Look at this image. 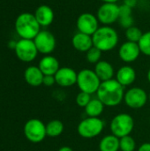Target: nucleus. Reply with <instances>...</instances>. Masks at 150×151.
Returning <instances> with one entry per match:
<instances>
[{"mask_svg": "<svg viewBox=\"0 0 150 151\" xmlns=\"http://www.w3.org/2000/svg\"><path fill=\"white\" fill-rule=\"evenodd\" d=\"M125 93L124 87L116 79H111L101 82L96 96L105 106L115 107L124 101Z\"/></svg>", "mask_w": 150, "mask_h": 151, "instance_id": "1", "label": "nucleus"}, {"mask_svg": "<svg viewBox=\"0 0 150 151\" xmlns=\"http://www.w3.org/2000/svg\"><path fill=\"white\" fill-rule=\"evenodd\" d=\"M14 27L20 39L34 40L41 31V26L36 20L34 15L30 12L20 13L16 18Z\"/></svg>", "mask_w": 150, "mask_h": 151, "instance_id": "2", "label": "nucleus"}, {"mask_svg": "<svg viewBox=\"0 0 150 151\" xmlns=\"http://www.w3.org/2000/svg\"><path fill=\"white\" fill-rule=\"evenodd\" d=\"M92 38L94 46L102 52L112 50L118 43V32L109 26L100 27L92 35Z\"/></svg>", "mask_w": 150, "mask_h": 151, "instance_id": "3", "label": "nucleus"}, {"mask_svg": "<svg viewBox=\"0 0 150 151\" xmlns=\"http://www.w3.org/2000/svg\"><path fill=\"white\" fill-rule=\"evenodd\" d=\"M134 128V119L128 113H119L111 121V134L118 138L130 135Z\"/></svg>", "mask_w": 150, "mask_h": 151, "instance_id": "4", "label": "nucleus"}, {"mask_svg": "<svg viewBox=\"0 0 150 151\" xmlns=\"http://www.w3.org/2000/svg\"><path fill=\"white\" fill-rule=\"evenodd\" d=\"M101 82L102 81L95 71L91 69H82L78 73L76 84L82 92H86L90 95L96 93Z\"/></svg>", "mask_w": 150, "mask_h": 151, "instance_id": "5", "label": "nucleus"}, {"mask_svg": "<svg viewBox=\"0 0 150 151\" xmlns=\"http://www.w3.org/2000/svg\"><path fill=\"white\" fill-rule=\"evenodd\" d=\"M104 129V122L100 118L88 117L81 120L77 127L78 134L85 139H93L98 136Z\"/></svg>", "mask_w": 150, "mask_h": 151, "instance_id": "6", "label": "nucleus"}, {"mask_svg": "<svg viewBox=\"0 0 150 151\" xmlns=\"http://www.w3.org/2000/svg\"><path fill=\"white\" fill-rule=\"evenodd\" d=\"M23 131L26 138L33 143L42 142L47 136L46 125L38 119L27 120L24 126Z\"/></svg>", "mask_w": 150, "mask_h": 151, "instance_id": "7", "label": "nucleus"}, {"mask_svg": "<svg viewBox=\"0 0 150 151\" xmlns=\"http://www.w3.org/2000/svg\"><path fill=\"white\" fill-rule=\"evenodd\" d=\"M14 51L16 57L20 61L25 63L34 61L36 58L37 54L39 53L34 40L29 39H19V41H17Z\"/></svg>", "mask_w": 150, "mask_h": 151, "instance_id": "8", "label": "nucleus"}, {"mask_svg": "<svg viewBox=\"0 0 150 151\" xmlns=\"http://www.w3.org/2000/svg\"><path fill=\"white\" fill-rule=\"evenodd\" d=\"M96 17L102 24L105 26L111 25L119 19V5L116 3H103L97 10Z\"/></svg>", "mask_w": 150, "mask_h": 151, "instance_id": "9", "label": "nucleus"}, {"mask_svg": "<svg viewBox=\"0 0 150 151\" xmlns=\"http://www.w3.org/2000/svg\"><path fill=\"white\" fill-rule=\"evenodd\" d=\"M149 100V95L141 88L135 87L129 88L124 96L125 104L131 109L138 110L145 106Z\"/></svg>", "mask_w": 150, "mask_h": 151, "instance_id": "10", "label": "nucleus"}, {"mask_svg": "<svg viewBox=\"0 0 150 151\" xmlns=\"http://www.w3.org/2000/svg\"><path fill=\"white\" fill-rule=\"evenodd\" d=\"M39 53L50 55L56 48V38L54 35L47 30H41L34 39Z\"/></svg>", "mask_w": 150, "mask_h": 151, "instance_id": "11", "label": "nucleus"}, {"mask_svg": "<svg viewBox=\"0 0 150 151\" xmlns=\"http://www.w3.org/2000/svg\"><path fill=\"white\" fill-rule=\"evenodd\" d=\"M76 26L79 32L89 35H93L100 27L97 17L90 12L81 13L77 19Z\"/></svg>", "mask_w": 150, "mask_h": 151, "instance_id": "12", "label": "nucleus"}, {"mask_svg": "<svg viewBox=\"0 0 150 151\" xmlns=\"http://www.w3.org/2000/svg\"><path fill=\"white\" fill-rule=\"evenodd\" d=\"M55 80L56 83L63 88H69L77 83L78 73L71 67H60L59 70L56 73Z\"/></svg>", "mask_w": 150, "mask_h": 151, "instance_id": "13", "label": "nucleus"}, {"mask_svg": "<svg viewBox=\"0 0 150 151\" xmlns=\"http://www.w3.org/2000/svg\"><path fill=\"white\" fill-rule=\"evenodd\" d=\"M141 53V52L138 42H133L129 41L124 42L118 50V56L120 59L126 63L134 62L137 60Z\"/></svg>", "mask_w": 150, "mask_h": 151, "instance_id": "14", "label": "nucleus"}, {"mask_svg": "<svg viewBox=\"0 0 150 151\" xmlns=\"http://www.w3.org/2000/svg\"><path fill=\"white\" fill-rule=\"evenodd\" d=\"M36 20L41 27H48L54 20V12L47 4H42L37 7L34 13Z\"/></svg>", "mask_w": 150, "mask_h": 151, "instance_id": "15", "label": "nucleus"}, {"mask_svg": "<svg viewBox=\"0 0 150 151\" xmlns=\"http://www.w3.org/2000/svg\"><path fill=\"white\" fill-rule=\"evenodd\" d=\"M72 44L76 50L80 52H87L94 46L92 35L80 32H78L73 35L72 39Z\"/></svg>", "mask_w": 150, "mask_h": 151, "instance_id": "16", "label": "nucleus"}, {"mask_svg": "<svg viewBox=\"0 0 150 151\" xmlns=\"http://www.w3.org/2000/svg\"><path fill=\"white\" fill-rule=\"evenodd\" d=\"M38 67L44 75H55L59 70L60 65L58 60L55 57L46 55L40 60Z\"/></svg>", "mask_w": 150, "mask_h": 151, "instance_id": "17", "label": "nucleus"}, {"mask_svg": "<svg viewBox=\"0 0 150 151\" xmlns=\"http://www.w3.org/2000/svg\"><path fill=\"white\" fill-rule=\"evenodd\" d=\"M116 80L125 88L132 85L136 80L135 70L129 65L120 67L116 73Z\"/></svg>", "mask_w": 150, "mask_h": 151, "instance_id": "18", "label": "nucleus"}, {"mask_svg": "<svg viewBox=\"0 0 150 151\" xmlns=\"http://www.w3.org/2000/svg\"><path fill=\"white\" fill-rule=\"evenodd\" d=\"M44 74L38 66H28L24 72V79L26 82L32 87H39L42 85Z\"/></svg>", "mask_w": 150, "mask_h": 151, "instance_id": "19", "label": "nucleus"}, {"mask_svg": "<svg viewBox=\"0 0 150 151\" xmlns=\"http://www.w3.org/2000/svg\"><path fill=\"white\" fill-rule=\"evenodd\" d=\"M95 73L101 81H106L113 79L115 72L112 65L105 60H100L95 66Z\"/></svg>", "mask_w": 150, "mask_h": 151, "instance_id": "20", "label": "nucleus"}, {"mask_svg": "<svg viewBox=\"0 0 150 151\" xmlns=\"http://www.w3.org/2000/svg\"><path fill=\"white\" fill-rule=\"evenodd\" d=\"M100 151H118L119 150V138L114 134L105 135L99 142Z\"/></svg>", "mask_w": 150, "mask_h": 151, "instance_id": "21", "label": "nucleus"}, {"mask_svg": "<svg viewBox=\"0 0 150 151\" xmlns=\"http://www.w3.org/2000/svg\"><path fill=\"white\" fill-rule=\"evenodd\" d=\"M105 105L98 99L94 98L88 103V104L85 107V112L88 117L92 118H99V116L103 112Z\"/></svg>", "mask_w": 150, "mask_h": 151, "instance_id": "22", "label": "nucleus"}, {"mask_svg": "<svg viewBox=\"0 0 150 151\" xmlns=\"http://www.w3.org/2000/svg\"><path fill=\"white\" fill-rule=\"evenodd\" d=\"M64 129H65V127H64L63 122L58 119L50 120L46 125L47 136L51 137V138H55V137L61 135L62 133L64 132Z\"/></svg>", "mask_w": 150, "mask_h": 151, "instance_id": "23", "label": "nucleus"}, {"mask_svg": "<svg viewBox=\"0 0 150 151\" xmlns=\"http://www.w3.org/2000/svg\"><path fill=\"white\" fill-rule=\"evenodd\" d=\"M136 149V142L131 136H124L119 138V150L121 151H134Z\"/></svg>", "mask_w": 150, "mask_h": 151, "instance_id": "24", "label": "nucleus"}, {"mask_svg": "<svg viewBox=\"0 0 150 151\" xmlns=\"http://www.w3.org/2000/svg\"><path fill=\"white\" fill-rule=\"evenodd\" d=\"M142 35H143L142 31L135 26H132L126 29V37L129 42H139Z\"/></svg>", "mask_w": 150, "mask_h": 151, "instance_id": "25", "label": "nucleus"}, {"mask_svg": "<svg viewBox=\"0 0 150 151\" xmlns=\"http://www.w3.org/2000/svg\"><path fill=\"white\" fill-rule=\"evenodd\" d=\"M141 52L145 56L150 57V31L143 33L141 40L138 42Z\"/></svg>", "mask_w": 150, "mask_h": 151, "instance_id": "26", "label": "nucleus"}, {"mask_svg": "<svg viewBox=\"0 0 150 151\" xmlns=\"http://www.w3.org/2000/svg\"><path fill=\"white\" fill-rule=\"evenodd\" d=\"M102 51L96 47L93 46L90 50L86 52V58L88 63L90 64H97L101 60Z\"/></svg>", "mask_w": 150, "mask_h": 151, "instance_id": "27", "label": "nucleus"}, {"mask_svg": "<svg viewBox=\"0 0 150 151\" xmlns=\"http://www.w3.org/2000/svg\"><path fill=\"white\" fill-rule=\"evenodd\" d=\"M91 99H92V97H91L90 94L80 91V93L77 94L76 98H75V102H76V104L78 106H80L81 108H85L88 104V103L91 101Z\"/></svg>", "mask_w": 150, "mask_h": 151, "instance_id": "28", "label": "nucleus"}, {"mask_svg": "<svg viewBox=\"0 0 150 151\" xmlns=\"http://www.w3.org/2000/svg\"><path fill=\"white\" fill-rule=\"evenodd\" d=\"M119 22H120V25L122 27H124L126 29L133 26V17L132 15L131 16H125V17H120L119 18Z\"/></svg>", "mask_w": 150, "mask_h": 151, "instance_id": "29", "label": "nucleus"}, {"mask_svg": "<svg viewBox=\"0 0 150 151\" xmlns=\"http://www.w3.org/2000/svg\"><path fill=\"white\" fill-rule=\"evenodd\" d=\"M119 10H120V17L131 16L132 15V7L126 5V4L121 5V6H119Z\"/></svg>", "mask_w": 150, "mask_h": 151, "instance_id": "30", "label": "nucleus"}, {"mask_svg": "<svg viewBox=\"0 0 150 151\" xmlns=\"http://www.w3.org/2000/svg\"><path fill=\"white\" fill-rule=\"evenodd\" d=\"M56 83L55 76L54 75H44L42 84L46 87H51Z\"/></svg>", "mask_w": 150, "mask_h": 151, "instance_id": "31", "label": "nucleus"}, {"mask_svg": "<svg viewBox=\"0 0 150 151\" xmlns=\"http://www.w3.org/2000/svg\"><path fill=\"white\" fill-rule=\"evenodd\" d=\"M137 151H150V142H145L141 144Z\"/></svg>", "mask_w": 150, "mask_h": 151, "instance_id": "32", "label": "nucleus"}, {"mask_svg": "<svg viewBox=\"0 0 150 151\" xmlns=\"http://www.w3.org/2000/svg\"><path fill=\"white\" fill-rule=\"evenodd\" d=\"M16 44H17V42L16 41H9V42H8V47L10 48V49H12V50H14L15 49V47H16Z\"/></svg>", "mask_w": 150, "mask_h": 151, "instance_id": "33", "label": "nucleus"}, {"mask_svg": "<svg viewBox=\"0 0 150 151\" xmlns=\"http://www.w3.org/2000/svg\"><path fill=\"white\" fill-rule=\"evenodd\" d=\"M58 151H73V150L72 148L68 147V146H63L58 150Z\"/></svg>", "mask_w": 150, "mask_h": 151, "instance_id": "34", "label": "nucleus"}, {"mask_svg": "<svg viewBox=\"0 0 150 151\" xmlns=\"http://www.w3.org/2000/svg\"><path fill=\"white\" fill-rule=\"evenodd\" d=\"M103 3H117L118 0H101Z\"/></svg>", "mask_w": 150, "mask_h": 151, "instance_id": "35", "label": "nucleus"}, {"mask_svg": "<svg viewBox=\"0 0 150 151\" xmlns=\"http://www.w3.org/2000/svg\"><path fill=\"white\" fill-rule=\"evenodd\" d=\"M147 78H148V81H149V82L150 83V68H149V70L148 71V73H147Z\"/></svg>", "mask_w": 150, "mask_h": 151, "instance_id": "36", "label": "nucleus"}, {"mask_svg": "<svg viewBox=\"0 0 150 151\" xmlns=\"http://www.w3.org/2000/svg\"><path fill=\"white\" fill-rule=\"evenodd\" d=\"M149 102H150V92H149Z\"/></svg>", "mask_w": 150, "mask_h": 151, "instance_id": "37", "label": "nucleus"}, {"mask_svg": "<svg viewBox=\"0 0 150 151\" xmlns=\"http://www.w3.org/2000/svg\"><path fill=\"white\" fill-rule=\"evenodd\" d=\"M149 122H150V119H149Z\"/></svg>", "mask_w": 150, "mask_h": 151, "instance_id": "38", "label": "nucleus"}, {"mask_svg": "<svg viewBox=\"0 0 150 151\" xmlns=\"http://www.w3.org/2000/svg\"><path fill=\"white\" fill-rule=\"evenodd\" d=\"M22 151H24V150H22Z\"/></svg>", "mask_w": 150, "mask_h": 151, "instance_id": "39", "label": "nucleus"}]
</instances>
